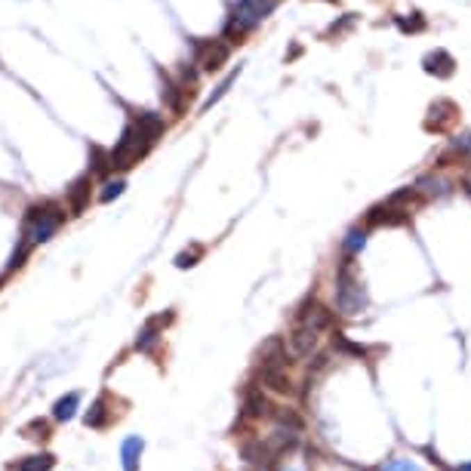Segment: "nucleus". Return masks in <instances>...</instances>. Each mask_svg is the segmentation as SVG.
<instances>
[{"instance_id": "obj_1", "label": "nucleus", "mask_w": 471, "mask_h": 471, "mask_svg": "<svg viewBox=\"0 0 471 471\" xmlns=\"http://www.w3.org/2000/svg\"><path fill=\"white\" fill-rule=\"evenodd\" d=\"M370 305L367 290H363L361 277L354 274V259L345 256L336 268V311L342 317H354Z\"/></svg>"}, {"instance_id": "obj_2", "label": "nucleus", "mask_w": 471, "mask_h": 471, "mask_svg": "<svg viewBox=\"0 0 471 471\" xmlns=\"http://www.w3.org/2000/svg\"><path fill=\"white\" fill-rule=\"evenodd\" d=\"M65 222V206H59L56 201H44V204H34L25 216V234H22V244L34 247V244H44L56 234V228Z\"/></svg>"}, {"instance_id": "obj_3", "label": "nucleus", "mask_w": 471, "mask_h": 471, "mask_svg": "<svg viewBox=\"0 0 471 471\" xmlns=\"http://www.w3.org/2000/svg\"><path fill=\"white\" fill-rule=\"evenodd\" d=\"M154 142L148 139L145 133L139 130L135 124H130L120 135V142L111 148V170H117V173H124V170L135 167V163L142 160V157L148 154V148H151Z\"/></svg>"}, {"instance_id": "obj_4", "label": "nucleus", "mask_w": 471, "mask_h": 471, "mask_svg": "<svg viewBox=\"0 0 471 471\" xmlns=\"http://www.w3.org/2000/svg\"><path fill=\"white\" fill-rule=\"evenodd\" d=\"M333 314L336 311H330L324 302H317L314 296H308L302 302V308L296 311V320L299 324H305V327H311L314 333H324V330H330L333 327Z\"/></svg>"}, {"instance_id": "obj_5", "label": "nucleus", "mask_w": 471, "mask_h": 471, "mask_svg": "<svg viewBox=\"0 0 471 471\" xmlns=\"http://www.w3.org/2000/svg\"><path fill=\"white\" fill-rule=\"evenodd\" d=\"M287 348L292 358H311L320 348V333H314L311 327H305V324H296L287 336Z\"/></svg>"}, {"instance_id": "obj_6", "label": "nucleus", "mask_w": 471, "mask_h": 471, "mask_svg": "<svg viewBox=\"0 0 471 471\" xmlns=\"http://www.w3.org/2000/svg\"><path fill=\"white\" fill-rule=\"evenodd\" d=\"M262 440H265L268 453L274 456V459H283V456H290L299 449V434L290 431V428H281V425H274V431L265 434Z\"/></svg>"}, {"instance_id": "obj_7", "label": "nucleus", "mask_w": 471, "mask_h": 471, "mask_svg": "<svg viewBox=\"0 0 471 471\" xmlns=\"http://www.w3.org/2000/svg\"><path fill=\"white\" fill-rule=\"evenodd\" d=\"M406 222H410V213L397 210V206H391L388 201L379 204V206H373V210L367 213V225L370 228H379V225L395 228V225H406Z\"/></svg>"}, {"instance_id": "obj_8", "label": "nucleus", "mask_w": 471, "mask_h": 471, "mask_svg": "<svg viewBox=\"0 0 471 471\" xmlns=\"http://www.w3.org/2000/svg\"><path fill=\"white\" fill-rule=\"evenodd\" d=\"M228 59V44L225 40H206L197 47V65L204 71H219Z\"/></svg>"}, {"instance_id": "obj_9", "label": "nucleus", "mask_w": 471, "mask_h": 471, "mask_svg": "<svg viewBox=\"0 0 471 471\" xmlns=\"http://www.w3.org/2000/svg\"><path fill=\"white\" fill-rule=\"evenodd\" d=\"M259 379L265 385L268 391H274V395H292L296 391V385L287 376V367H259Z\"/></svg>"}, {"instance_id": "obj_10", "label": "nucleus", "mask_w": 471, "mask_h": 471, "mask_svg": "<svg viewBox=\"0 0 471 471\" xmlns=\"http://www.w3.org/2000/svg\"><path fill=\"white\" fill-rule=\"evenodd\" d=\"M290 358H292V354H290L287 342L277 339V336L268 339L265 345L259 348V363H262V367H287Z\"/></svg>"}, {"instance_id": "obj_11", "label": "nucleus", "mask_w": 471, "mask_h": 471, "mask_svg": "<svg viewBox=\"0 0 471 471\" xmlns=\"http://www.w3.org/2000/svg\"><path fill=\"white\" fill-rule=\"evenodd\" d=\"M244 416L247 419H268L274 416V406L262 395V388H247L244 391Z\"/></svg>"}, {"instance_id": "obj_12", "label": "nucleus", "mask_w": 471, "mask_h": 471, "mask_svg": "<svg viewBox=\"0 0 471 471\" xmlns=\"http://www.w3.org/2000/svg\"><path fill=\"white\" fill-rule=\"evenodd\" d=\"M90 195H92V179H90V173H87V176H81V179L71 182V188H68V195H65L68 210L71 213H83V210H87V204H90Z\"/></svg>"}, {"instance_id": "obj_13", "label": "nucleus", "mask_w": 471, "mask_h": 471, "mask_svg": "<svg viewBox=\"0 0 471 471\" xmlns=\"http://www.w3.org/2000/svg\"><path fill=\"white\" fill-rule=\"evenodd\" d=\"M453 114H459V108H456L453 102H447V99H440V102H434L431 105V117H428V130H434V133H440V130H447V124L453 120Z\"/></svg>"}, {"instance_id": "obj_14", "label": "nucleus", "mask_w": 471, "mask_h": 471, "mask_svg": "<svg viewBox=\"0 0 471 471\" xmlns=\"http://www.w3.org/2000/svg\"><path fill=\"white\" fill-rule=\"evenodd\" d=\"M56 456L53 453H38V456H25L22 462H10V471H53Z\"/></svg>"}, {"instance_id": "obj_15", "label": "nucleus", "mask_w": 471, "mask_h": 471, "mask_svg": "<svg viewBox=\"0 0 471 471\" xmlns=\"http://www.w3.org/2000/svg\"><path fill=\"white\" fill-rule=\"evenodd\" d=\"M145 440L142 438H126L124 447H120V459H124V471H139V456Z\"/></svg>"}, {"instance_id": "obj_16", "label": "nucleus", "mask_w": 471, "mask_h": 471, "mask_svg": "<svg viewBox=\"0 0 471 471\" xmlns=\"http://www.w3.org/2000/svg\"><path fill=\"white\" fill-rule=\"evenodd\" d=\"M425 71H428V74H438V77H449V74H453V56L444 53V49L425 56Z\"/></svg>"}, {"instance_id": "obj_17", "label": "nucleus", "mask_w": 471, "mask_h": 471, "mask_svg": "<svg viewBox=\"0 0 471 471\" xmlns=\"http://www.w3.org/2000/svg\"><path fill=\"white\" fill-rule=\"evenodd\" d=\"M77 404H81V395H77V391H71V395L59 397V401H56V406H53V419H59V422H68V419L77 413Z\"/></svg>"}, {"instance_id": "obj_18", "label": "nucleus", "mask_w": 471, "mask_h": 471, "mask_svg": "<svg viewBox=\"0 0 471 471\" xmlns=\"http://www.w3.org/2000/svg\"><path fill=\"white\" fill-rule=\"evenodd\" d=\"M274 422L281 425V428H290V431H302L305 422H302V416H299L296 410H290V406H281V410H274Z\"/></svg>"}, {"instance_id": "obj_19", "label": "nucleus", "mask_w": 471, "mask_h": 471, "mask_svg": "<svg viewBox=\"0 0 471 471\" xmlns=\"http://www.w3.org/2000/svg\"><path fill=\"white\" fill-rule=\"evenodd\" d=\"M83 422H87L90 428H105L108 425V404H105V397H99V401L90 406V413H87Z\"/></svg>"}, {"instance_id": "obj_20", "label": "nucleus", "mask_w": 471, "mask_h": 471, "mask_svg": "<svg viewBox=\"0 0 471 471\" xmlns=\"http://www.w3.org/2000/svg\"><path fill=\"white\" fill-rule=\"evenodd\" d=\"M363 247H367V231H361V228H352V231L345 234V240H342V249H345V256H352V259Z\"/></svg>"}, {"instance_id": "obj_21", "label": "nucleus", "mask_w": 471, "mask_h": 471, "mask_svg": "<svg viewBox=\"0 0 471 471\" xmlns=\"http://www.w3.org/2000/svg\"><path fill=\"white\" fill-rule=\"evenodd\" d=\"M333 348H339V352L348 354V358H367V348L358 345V342H352V339H345L342 333L333 336Z\"/></svg>"}, {"instance_id": "obj_22", "label": "nucleus", "mask_w": 471, "mask_h": 471, "mask_svg": "<svg viewBox=\"0 0 471 471\" xmlns=\"http://www.w3.org/2000/svg\"><path fill=\"white\" fill-rule=\"evenodd\" d=\"M92 151V173H111V151H105V148H99V145H92L90 148Z\"/></svg>"}, {"instance_id": "obj_23", "label": "nucleus", "mask_w": 471, "mask_h": 471, "mask_svg": "<svg viewBox=\"0 0 471 471\" xmlns=\"http://www.w3.org/2000/svg\"><path fill=\"white\" fill-rule=\"evenodd\" d=\"M22 434L25 438H31V440H47L49 438V422L47 419H34V422H28L22 428Z\"/></svg>"}, {"instance_id": "obj_24", "label": "nucleus", "mask_w": 471, "mask_h": 471, "mask_svg": "<svg viewBox=\"0 0 471 471\" xmlns=\"http://www.w3.org/2000/svg\"><path fill=\"white\" fill-rule=\"evenodd\" d=\"M204 256V247H191V249H185V253L176 256V268H191V265H197V259Z\"/></svg>"}, {"instance_id": "obj_25", "label": "nucleus", "mask_w": 471, "mask_h": 471, "mask_svg": "<svg viewBox=\"0 0 471 471\" xmlns=\"http://www.w3.org/2000/svg\"><path fill=\"white\" fill-rule=\"evenodd\" d=\"M382 471H422V468H419L413 459H404V456H395V459H388V462H385V465H382Z\"/></svg>"}, {"instance_id": "obj_26", "label": "nucleus", "mask_w": 471, "mask_h": 471, "mask_svg": "<svg viewBox=\"0 0 471 471\" xmlns=\"http://www.w3.org/2000/svg\"><path fill=\"white\" fill-rule=\"evenodd\" d=\"M238 74H240V68H238V71H234V74H231V77H228V81H225V83H222V87H219L216 92H213V96H210V99H206V105H204V108H213V102H219V99H222V96H225V92H228V90H231V83H234V81H238Z\"/></svg>"}, {"instance_id": "obj_27", "label": "nucleus", "mask_w": 471, "mask_h": 471, "mask_svg": "<svg viewBox=\"0 0 471 471\" xmlns=\"http://www.w3.org/2000/svg\"><path fill=\"white\" fill-rule=\"evenodd\" d=\"M120 191H124V182H108V185H105V191H102V195H99V201H105V204H108L111 201V197H117L120 195Z\"/></svg>"}, {"instance_id": "obj_28", "label": "nucleus", "mask_w": 471, "mask_h": 471, "mask_svg": "<svg viewBox=\"0 0 471 471\" xmlns=\"http://www.w3.org/2000/svg\"><path fill=\"white\" fill-rule=\"evenodd\" d=\"M277 471H296V468H277Z\"/></svg>"}, {"instance_id": "obj_29", "label": "nucleus", "mask_w": 471, "mask_h": 471, "mask_svg": "<svg viewBox=\"0 0 471 471\" xmlns=\"http://www.w3.org/2000/svg\"><path fill=\"white\" fill-rule=\"evenodd\" d=\"M465 188H468V195H471V185H465Z\"/></svg>"}]
</instances>
